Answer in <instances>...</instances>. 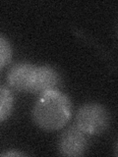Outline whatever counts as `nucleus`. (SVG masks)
Here are the masks:
<instances>
[{
	"label": "nucleus",
	"mask_w": 118,
	"mask_h": 157,
	"mask_svg": "<svg viewBox=\"0 0 118 157\" xmlns=\"http://www.w3.org/2000/svg\"><path fill=\"white\" fill-rule=\"evenodd\" d=\"M109 123V113L100 103L84 104L76 115V126L87 136L102 134L108 129Z\"/></svg>",
	"instance_id": "obj_2"
},
{
	"label": "nucleus",
	"mask_w": 118,
	"mask_h": 157,
	"mask_svg": "<svg viewBox=\"0 0 118 157\" xmlns=\"http://www.w3.org/2000/svg\"><path fill=\"white\" fill-rule=\"evenodd\" d=\"M88 148V137L76 125L62 132L58 142L59 153L63 156H83Z\"/></svg>",
	"instance_id": "obj_3"
},
{
	"label": "nucleus",
	"mask_w": 118,
	"mask_h": 157,
	"mask_svg": "<svg viewBox=\"0 0 118 157\" xmlns=\"http://www.w3.org/2000/svg\"><path fill=\"white\" fill-rule=\"evenodd\" d=\"M72 116V102L57 90L41 93L33 109L34 123L44 131L60 130Z\"/></svg>",
	"instance_id": "obj_1"
},
{
	"label": "nucleus",
	"mask_w": 118,
	"mask_h": 157,
	"mask_svg": "<svg viewBox=\"0 0 118 157\" xmlns=\"http://www.w3.org/2000/svg\"><path fill=\"white\" fill-rule=\"evenodd\" d=\"M14 96L8 87L0 86V122L6 120L12 113Z\"/></svg>",
	"instance_id": "obj_6"
},
{
	"label": "nucleus",
	"mask_w": 118,
	"mask_h": 157,
	"mask_svg": "<svg viewBox=\"0 0 118 157\" xmlns=\"http://www.w3.org/2000/svg\"><path fill=\"white\" fill-rule=\"evenodd\" d=\"M1 156H23L25 155L22 152H19V151H7V152H4V153H1L0 154Z\"/></svg>",
	"instance_id": "obj_8"
},
{
	"label": "nucleus",
	"mask_w": 118,
	"mask_h": 157,
	"mask_svg": "<svg viewBox=\"0 0 118 157\" xmlns=\"http://www.w3.org/2000/svg\"><path fill=\"white\" fill-rule=\"evenodd\" d=\"M13 55L12 46L8 39L0 34V69L10 63Z\"/></svg>",
	"instance_id": "obj_7"
},
{
	"label": "nucleus",
	"mask_w": 118,
	"mask_h": 157,
	"mask_svg": "<svg viewBox=\"0 0 118 157\" xmlns=\"http://www.w3.org/2000/svg\"><path fill=\"white\" fill-rule=\"evenodd\" d=\"M37 65L32 63H18L14 65L8 73L7 81L9 86L15 90L31 91L36 75Z\"/></svg>",
	"instance_id": "obj_4"
},
{
	"label": "nucleus",
	"mask_w": 118,
	"mask_h": 157,
	"mask_svg": "<svg viewBox=\"0 0 118 157\" xmlns=\"http://www.w3.org/2000/svg\"><path fill=\"white\" fill-rule=\"evenodd\" d=\"M59 83H60V76L55 69L46 65L37 66L36 75L30 92L41 94L47 90H56Z\"/></svg>",
	"instance_id": "obj_5"
}]
</instances>
